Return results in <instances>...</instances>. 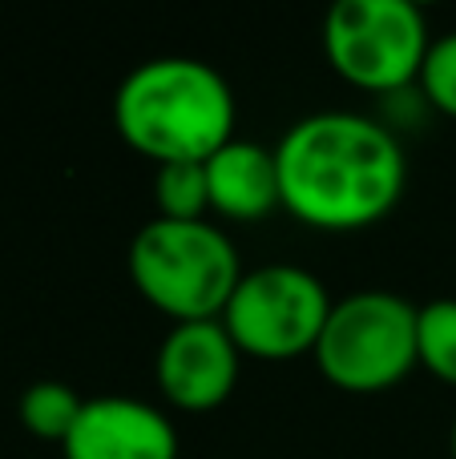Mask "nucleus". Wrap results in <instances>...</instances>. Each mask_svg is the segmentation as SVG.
I'll use <instances>...</instances> for the list:
<instances>
[{
	"label": "nucleus",
	"instance_id": "1",
	"mask_svg": "<svg viewBox=\"0 0 456 459\" xmlns=\"http://www.w3.org/2000/svg\"><path fill=\"white\" fill-rule=\"evenodd\" d=\"M283 206L315 230H364L400 202L408 158L388 121L355 109L299 117L275 145Z\"/></svg>",
	"mask_w": 456,
	"mask_h": 459
},
{
	"label": "nucleus",
	"instance_id": "2",
	"mask_svg": "<svg viewBox=\"0 0 456 459\" xmlns=\"http://www.w3.org/2000/svg\"><path fill=\"white\" fill-rule=\"evenodd\" d=\"M234 89L198 56H150L121 77L113 129L126 145L166 161H206L234 137Z\"/></svg>",
	"mask_w": 456,
	"mask_h": 459
},
{
	"label": "nucleus",
	"instance_id": "3",
	"mask_svg": "<svg viewBox=\"0 0 456 459\" xmlns=\"http://www.w3.org/2000/svg\"><path fill=\"white\" fill-rule=\"evenodd\" d=\"M129 278L174 323L223 318L242 278L239 246L210 218H150L129 242Z\"/></svg>",
	"mask_w": 456,
	"mask_h": 459
},
{
	"label": "nucleus",
	"instance_id": "4",
	"mask_svg": "<svg viewBox=\"0 0 456 459\" xmlns=\"http://www.w3.org/2000/svg\"><path fill=\"white\" fill-rule=\"evenodd\" d=\"M412 299L384 286H364L331 302V315L315 342V367L339 391L376 395L388 391L420 363Z\"/></svg>",
	"mask_w": 456,
	"mask_h": 459
},
{
	"label": "nucleus",
	"instance_id": "5",
	"mask_svg": "<svg viewBox=\"0 0 456 459\" xmlns=\"http://www.w3.org/2000/svg\"><path fill=\"white\" fill-rule=\"evenodd\" d=\"M433 32L412 0H336L323 16V53L344 81L400 93L420 77Z\"/></svg>",
	"mask_w": 456,
	"mask_h": 459
},
{
	"label": "nucleus",
	"instance_id": "6",
	"mask_svg": "<svg viewBox=\"0 0 456 459\" xmlns=\"http://www.w3.org/2000/svg\"><path fill=\"white\" fill-rule=\"evenodd\" d=\"M331 302L336 299L315 270L295 262H263L255 270H242L223 310V326L242 355L279 363L311 355L331 315Z\"/></svg>",
	"mask_w": 456,
	"mask_h": 459
},
{
	"label": "nucleus",
	"instance_id": "7",
	"mask_svg": "<svg viewBox=\"0 0 456 459\" xmlns=\"http://www.w3.org/2000/svg\"><path fill=\"white\" fill-rule=\"evenodd\" d=\"M239 367L242 351L223 318H194V323H174L162 334L153 355V379L174 407L210 411L231 399Z\"/></svg>",
	"mask_w": 456,
	"mask_h": 459
},
{
	"label": "nucleus",
	"instance_id": "8",
	"mask_svg": "<svg viewBox=\"0 0 456 459\" xmlns=\"http://www.w3.org/2000/svg\"><path fill=\"white\" fill-rule=\"evenodd\" d=\"M61 447L65 459H178V428L162 407L110 391L85 399Z\"/></svg>",
	"mask_w": 456,
	"mask_h": 459
},
{
	"label": "nucleus",
	"instance_id": "9",
	"mask_svg": "<svg viewBox=\"0 0 456 459\" xmlns=\"http://www.w3.org/2000/svg\"><path fill=\"white\" fill-rule=\"evenodd\" d=\"M206 182H210V210L234 222H255L271 210L283 206L279 186V161L275 150L247 137H231L218 153L206 158Z\"/></svg>",
	"mask_w": 456,
	"mask_h": 459
},
{
	"label": "nucleus",
	"instance_id": "10",
	"mask_svg": "<svg viewBox=\"0 0 456 459\" xmlns=\"http://www.w3.org/2000/svg\"><path fill=\"white\" fill-rule=\"evenodd\" d=\"M81 407H85V399H81L77 391L69 387V383H61V379H37V383H29V387L21 391V403H16V411H21V423L32 431V436L65 444V436L73 431Z\"/></svg>",
	"mask_w": 456,
	"mask_h": 459
},
{
	"label": "nucleus",
	"instance_id": "11",
	"mask_svg": "<svg viewBox=\"0 0 456 459\" xmlns=\"http://www.w3.org/2000/svg\"><path fill=\"white\" fill-rule=\"evenodd\" d=\"M153 206H158V218H178V222L206 218L210 210L206 161H166V166H158V174H153Z\"/></svg>",
	"mask_w": 456,
	"mask_h": 459
},
{
	"label": "nucleus",
	"instance_id": "12",
	"mask_svg": "<svg viewBox=\"0 0 456 459\" xmlns=\"http://www.w3.org/2000/svg\"><path fill=\"white\" fill-rule=\"evenodd\" d=\"M417 355L436 379L456 387V299H428L420 307Z\"/></svg>",
	"mask_w": 456,
	"mask_h": 459
},
{
	"label": "nucleus",
	"instance_id": "13",
	"mask_svg": "<svg viewBox=\"0 0 456 459\" xmlns=\"http://www.w3.org/2000/svg\"><path fill=\"white\" fill-rule=\"evenodd\" d=\"M417 85H420V97H425L433 109L456 117V29L433 37Z\"/></svg>",
	"mask_w": 456,
	"mask_h": 459
},
{
	"label": "nucleus",
	"instance_id": "14",
	"mask_svg": "<svg viewBox=\"0 0 456 459\" xmlns=\"http://www.w3.org/2000/svg\"><path fill=\"white\" fill-rule=\"evenodd\" d=\"M449 452H452V459H456V420H452V431H449Z\"/></svg>",
	"mask_w": 456,
	"mask_h": 459
}]
</instances>
